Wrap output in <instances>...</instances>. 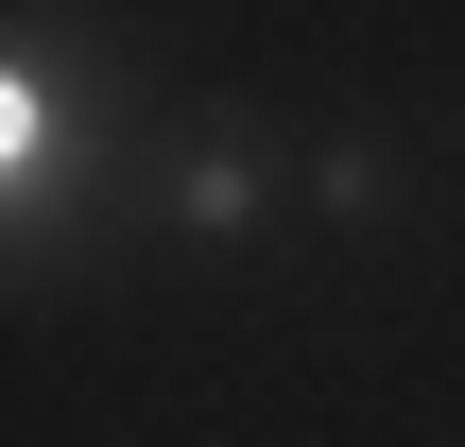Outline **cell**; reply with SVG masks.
<instances>
[{
    "label": "cell",
    "instance_id": "1",
    "mask_svg": "<svg viewBox=\"0 0 465 447\" xmlns=\"http://www.w3.org/2000/svg\"><path fill=\"white\" fill-rule=\"evenodd\" d=\"M276 207H293V155H276V121H259V103L173 121V138L138 155V189H121V224H155V241H259Z\"/></svg>",
    "mask_w": 465,
    "mask_h": 447
},
{
    "label": "cell",
    "instance_id": "2",
    "mask_svg": "<svg viewBox=\"0 0 465 447\" xmlns=\"http://www.w3.org/2000/svg\"><path fill=\"white\" fill-rule=\"evenodd\" d=\"M293 207H311V224H345V241H362V224H397V207H414V155H397V138H362V121H345V138H311V155H293Z\"/></svg>",
    "mask_w": 465,
    "mask_h": 447
}]
</instances>
